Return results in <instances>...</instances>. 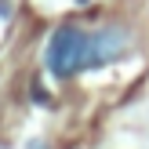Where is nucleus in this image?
I'll list each match as a JSON object with an SVG mask.
<instances>
[{
	"label": "nucleus",
	"instance_id": "obj_2",
	"mask_svg": "<svg viewBox=\"0 0 149 149\" xmlns=\"http://www.w3.org/2000/svg\"><path fill=\"white\" fill-rule=\"evenodd\" d=\"M127 47V33L120 26H106L98 33H91V62L102 65V62H116Z\"/></svg>",
	"mask_w": 149,
	"mask_h": 149
},
{
	"label": "nucleus",
	"instance_id": "obj_1",
	"mask_svg": "<svg viewBox=\"0 0 149 149\" xmlns=\"http://www.w3.org/2000/svg\"><path fill=\"white\" fill-rule=\"evenodd\" d=\"M44 62H47V69L58 80H69L73 73L95 65L91 62V33H84L80 26H58L47 40Z\"/></svg>",
	"mask_w": 149,
	"mask_h": 149
},
{
	"label": "nucleus",
	"instance_id": "obj_3",
	"mask_svg": "<svg viewBox=\"0 0 149 149\" xmlns=\"http://www.w3.org/2000/svg\"><path fill=\"white\" fill-rule=\"evenodd\" d=\"M29 149H44V146H40V142H33V146H29Z\"/></svg>",
	"mask_w": 149,
	"mask_h": 149
}]
</instances>
